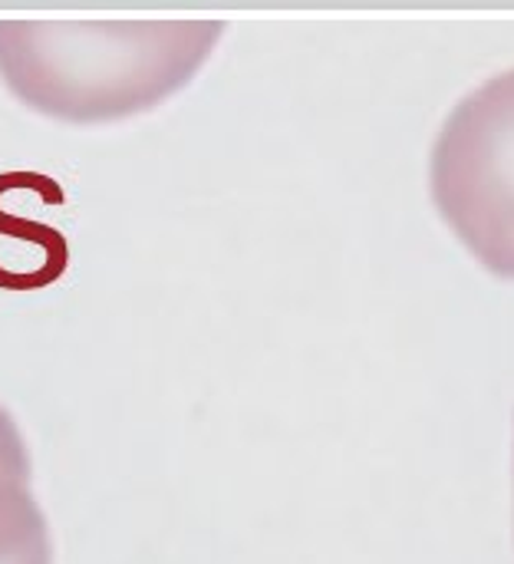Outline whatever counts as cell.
<instances>
[{
  "label": "cell",
  "instance_id": "obj_3",
  "mask_svg": "<svg viewBox=\"0 0 514 564\" xmlns=\"http://www.w3.org/2000/svg\"><path fill=\"white\" fill-rule=\"evenodd\" d=\"M0 564H53L46 516L30 482L0 476Z\"/></svg>",
  "mask_w": 514,
  "mask_h": 564
},
{
  "label": "cell",
  "instance_id": "obj_2",
  "mask_svg": "<svg viewBox=\"0 0 514 564\" xmlns=\"http://www.w3.org/2000/svg\"><path fill=\"white\" fill-rule=\"evenodd\" d=\"M429 188L479 264L514 278V66L452 106L433 145Z\"/></svg>",
  "mask_w": 514,
  "mask_h": 564
},
{
  "label": "cell",
  "instance_id": "obj_4",
  "mask_svg": "<svg viewBox=\"0 0 514 564\" xmlns=\"http://www.w3.org/2000/svg\"><path fill=\"white\" fill-rule=\"evenodd\" d=\"M0 476L20 479V482H30V476H33L23 433L17 430L13 416L3 406H0Z\"/></svg>",
  "mask_w": 514,
  "mask_h": 564
},
{
  "label": "cell",
  "instance_id": "obj_1",
  "mask_svg": "<svg viewBox=\"0 0 514 564\" xmlns=\"http://www.w3.org/2000/svg\"><path fill=\"white\" fill-rule=\"evenodd\" d=\"M221 33V20H0V76L43 116L112 122L182 89Z\"/></svg>",
  "mask_w": 514,
  "mask_h": 564
}]
</instances>
